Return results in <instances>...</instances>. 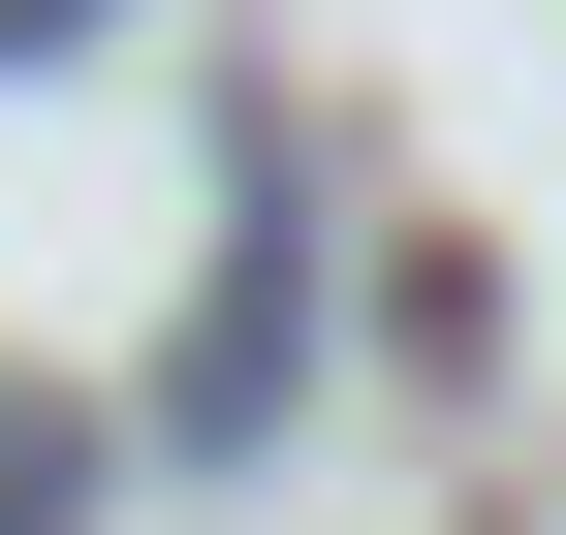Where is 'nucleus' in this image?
I'll return each mask as SVG.
<instances>
[{
  "instance_id": "1",
  "label": "nucleus",
  "mask_w": 566,
  "mask_h": 535,
  "mask_svg": "<svg viewBox=\"0 0 566 535\" xmlns=\"http://www.w3.org/2000/svg\"><path fill=\"white\" fill-rule=\"evenodd\" d=\"M63 32H95V0H0V63H63Z\"/></svg>"
}]
</instances>
